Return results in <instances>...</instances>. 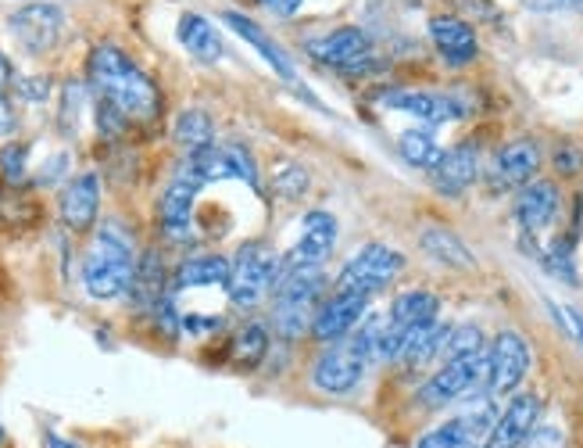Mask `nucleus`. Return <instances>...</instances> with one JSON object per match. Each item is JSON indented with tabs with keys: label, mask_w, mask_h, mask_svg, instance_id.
Segmentation results:
<instances>
[{
	"label": "nucleus",
	"mask_w": 583,
	"mask_h": 448,
	"mask_svg": "<svg viewBox=\"0 0 583 448\" xmlns=\"http://www.w3.org/2000/svg\"><path fill=\"white\" fill-rule=\"evenodd\" d=\"M86 76H90V86L97 90V97L118 108L126 118H140L144 123V118H155L162 108V94L155 80L126 51L115 48V43H97L90 51Z\"/></svg>",
	"instance_id": "f257e3e1"
},
{
	"label": "nucleus",
	"mask_w": 583,
	"mask_h": 448,
	"mask_svg": "<svg viewBox=\"0 0 583 448\" xmlns=\"http://www.w3.org/2000/svg\"><path fill=\"white\" fill-rule=\"evenodd\" d=\"M133 237L118 227V222H104L97 241L90 244L83 259V288L97 302H112V298L126 294L133 288Z\"/></svg>",
	"instance_id": "f03ea898"
},
{
	"label": "nucleus",
	"mask_w": 583,
	"mask_h": 448,
	"mask_svg": "<svg viewBox=\"0 0 583 448\" xmlns=\"http://www.w3.org/2000/svg\"><path fill=\"white\" fill-rule=\"evenodd\" d=\"M326 280L319 277V269H304V273H283L275 283V305H272V323L283 337H301L304 326L315 320V305L322 298Z\"/></svg>",
	"instance_id": "7ed1b4c3"
},
{
	"label": "nucleus",
	"mask_w": 583,
	"mask_h": 448,
	"mask_svg": "<svg viewBox=\"0 0 583 448\" xmlns=\"http://www.w3.org/2000/svg\"><path fill=\"white\" fill-rule=\"evenodd\" d=\"M275 283H280V259L262 244H243L240 256L233 259L226 291L237 309H254L266 302V294L275 291Z\"/></svg>",
	"instance_id": "20e7f679"
},
{
	"label": "nucleus",
	"mask_w": 583,
	"mask_h": 448,
	"mask_svg": "<svg viewBox=\"0 0 583 448\" xmlns=\"http://www.w3.org/2000/svg\"><path fill=\"white\" fill-rule=\"evenodd\" d=\"M405 269V256L397 248L387 244H365L355 259L341 269V280H336V291L344 294H365L373 298L376 291L391 288L397 273Z\"/></svg>",
	"instance_id": "39448f33"
},
{
	"label": "nucleus",
	"mask_w": 583,
	"mask_h": 448,
	"mask_svg": "<svg viewBox=\"0 0 583 448\" xmlns=\"http://www.w3.org/2000/svg\"><path fill=\"white\" fill-rule=\"evenodd\" d=\"M319 65L344 72V76H365V72L376 69V58H373V40L362 33L355 25H344V29H333L326 37H315L304 43Z\"/></svg>",
	"instance_id": "423d86ee"
},
{
	"label": "nucleus",
	"mask_w": 583,
	"mask_h": 448,
	"mask_svg": "<svg viewBox=\"0 0 583 448\" xmlns=\"http://www.w3.org/2000/svg\"><path fill=\"white\" fill-rule=\"evenodd\" d=\"M477 384H487V352L466 355V358H448V363L423 384L419 402L429 409L455 406V402H466L477 392Z\"/></svg>",
	"instance_id": "0eeeda50"
},
{
	"label": "nucleus",
	"mask_w": 583,
	"mask_h": 448,
	"mask_svg": "<svg viewBox=\"0 0 583 448\" xmlns=\"http://www.w3.org/2000/svg\"><path fill=\"white\" fill-rule=\"evenodd\" d=\"M494 424H498V409L490 406V398L483 392L477 402H469L455 420L423 435L419 448H487Z\"/></svg>",
	"instance_id": "6e6552de"
},
{
	"label": "nucleus",
	"mask_w": 583,
	"mask_h": 448,
	"mask_svg": "<svg viewBox=\"0 0 583 448\" xmlns=\"http://www.w3.org/2000/svg\"><path fill=\"white\" fill-rule=\"evenodd\" d=\"M530 373V345L523 334L501 331L487 352V395H516Z\"/></svg>",
	"instance_id": "1a4fd4ad"
},
{
	"label": "nucleus",
	"mask_w": 583,
	"mask_h": 448,
	"mask_svg": "<svg viewBox=\"0 0 583 448\" xmlns=\"http://www.w3.org/2000/svg\"><path fill=\"white\" fill-rule=\"evenodd\" d=\"M336 244V219L330 212H309L301 219V237L298 244L280 259V277L283 273H304V269H319L330 259V251Z\"/></svg>",
	"instance_id": "9d476101"
},
{
	"label": "nucleus",
	"mask_w": 583,
	"mask_h": 448,
	"mask_svg": "<svg viewBox=\"0 0 583 448\" xmlns=\"http://www.w3.org/2000/svg\"><path fill=\"white\" fill-rule=\"evenodd\" d=\"M365 363H369L365 352L351 337H344L315 363L312 381L319 392H326V395H351L365 377Z\"/></svg>",
	"instance_id": "9b49d317"
},
{
	"label": "nucleus",
	"mask_w": 583,
	"mask_h": 448,
	"mask_svg": "<svg viewBox=\"0 0 583 448\" xmlns=\"http://www.w3.org/2000/svg\"><path fill=\"white\" fill-rule=\"evenodd\" d=\"M369 312V298L365 294H344V291H333L330 302H322L315 320H312V334L326 345H336L355 334V326L362 323V316Z\"/></svg>",
	"instance_id": "f8f14e48"
},
{
	"label": "nucleus",
	"mask_w": 583,
	"mask_h": 448,
	"mask_svg": "<svg viewBox=\"0 0 583 448\" xmlns=\"http://www.w3.org/2000/svg\"><path fill=\"white\" fill-rule=\"evenodd\" d=\"M61 29H65V14L58 4H29L11 14V33L29 54L51 51L61 40Z\"/></svg>",
	"instance_id": "ddd939ff"
},
{
	"label": "nucleus",
	"mask_w": 583,
	"mask_h": 448,
	"mask_svg": "<svg viewBox=\"0 0 583 448\" xmlns=\"http://www.w3.org/2000/svg\"><path fill=\"white\" fill-rule=\"evenodd\" d=\"M541 409H544L541 398H537L533 392H516L509 398V406L498 413V424H494V430H490L487 448H519L537 430Z\"/></svg>",
	"instance_id": "4468645a"
},
{
	"label": "nucleus",
	"mask_w": 583,
	"mask_h": 448,
	"mask_svg": "<svg viewBox=\"0 0 583 448\" xmlns=\"http://www.w3.org/2000/svg\"><path fill=\"white\" fill-rule=\"evenodd\" d=\"M537 169H541V147H537V140H512L490 162V179H494L498 190L504 187L523 190L527 184H533Z\"/></svg>",
	"instance_id": "2eb2a0df"
},
{
	"label": "nucleus",
	"mask_w": 583,
	"mask_h": 448,
	"mask_svg": "<svg viewBox=\"0 0 583 448\" xmlns=\"http://www.w3.org/2000/svg\"><path fill=\"white\" fill-rule=\"evenodd\" d=\"M477 176H480V147L458 144L451 152H444L437 169L429 173V184H434V190L444 194V198H458V194H466L477 184Z\"/></svg>",
	"instance_id": "dca6fc26"
},
{
	"label": "nucleus",
	"mask_w": 583,
	"mask_h": 448,
	"mask_svg": "<svg viewBox=\"0 0 583 448\" xmlns=\"http://www.w3.org/2000/svg\"><path fill=\"white\" fill-rule=\"evenodd\" d=\"M379 101H383V108L408 112V115H416L419 123H426V126L455 123V118L466 115V108L458 101L440 97V94H423V90H387Z\"/></svg>",
	"instance_id": "f3484780"
},
{
	"label": "nucleus",
	"mask_w": 583,
	"mask_h": 448,
	"mask_svg": "<svg viewBox=\"0 0 583 448\" xmlns=\"http://www.w3.org/2000/svg\"><path fill=\"white\" fill-rule=\"evenodd\" d=\"M197 190L201 184L190 176V173H176L173 184L165 187L162 194V205H158V216H162V230L173 237V241H183L194 227V201H197Z\"/></svg>",
	"instance_id": "a211bd4d"
},
{
	"label": "nucleus",
	"mask_w": 583,
	"mask_h": 448,
	"mask_svg": "<svg viewBox=\"0 0 583 448\" xmlns=\"http://www.w3.org/2000/svg\"><path fill=\"white\" fill-rule=\"evenodd\" d=\"M559 216V187L551 179H533L516 194V222L527 237L548 230Z\"/></svg>",
	"instance_id": "6ab92c4d"
},
{
	"label": "nucleus",
	"mask_w": 583,
	"mask_h": 448,
	"mask_svg": "<svg viewBox=\"0 0 583 448\" xmlns=\"http://www.w3.org/2000/svg\"><path fill=\"white\" fill-rule=\"evenodd\" d=\"M97 212H101V179H97V173L75 176L72 184L61 190V222L75 233H83L97 222Z\"/></svg>",
	"instance_id": "aec40b11"
},
{
	"label": "nucleus",
	"mask_w": 583,
	"mask_h": 448,
	"mask_svg": "<svg viewBox=\"0 0 583 448\" xmlns=\"http://www.w3.org/2000/svg\"><path fill=\"white\" fill-rule=\"evenodd\" d=\"M429 40H434L437 54L448 65H469L472 58L480 54V43H477V33H472V25L455 19V14H437V19H429Z\"/></svg>",
	"instance_id": "412c9836"
},
{
	"label": "nucleus",
	"mask_w": 583,
	"mask_h": 448,
	"mask_svg": "<svg viewBox=\"0 0 583 448\" xmlns=\"http://www.w3.org/2000/svg\"><path fill=\"white\" fill-rule=\"evenodd\" d=\"M222 22H226L229 29H233L237 37H243V40H248L251 48H254L258 54H262L266 62H269L275 72H280L283 80H294V65H290V58H287L280 48H275V43H272V37L266 33L262 25H254V22L248 19V14H240V11H226V14H222Z\"/></svg>",
	"instance_id": "4be33fe9"
},
{
	"label": "nucleus",
	"mask_w": 583,
	"mask_h": 448,
	"mask_svg": "<svg viewBox=\"0 0 583 448\" xmlns=\"http://www.w3.org/2000/svg\"><path fill=\"white\" fill-rule=\"evenodd\" d=\"M176 37L194 58H201V62H208V65L222 58V37L215 33V25L205 19V14H197V11L183 14L179 25H176Z\"/></svg>",
	"instance_id": "5701e85b"
},
{
	"label": "nucleus",
	"mask_w": 583,
	"mask_h": 448,
	"mask_svg": "<svg viewBox=\"0 0 583 448\" xmlns=\"http://www.w3.org/2000/svg\"><path fill=\"white\" fill-rule=\"evenodd\" d=\"M229 273H233V262L222 256H197L190 262H183L176 269V288L190 291V288H226Z\"/></svg>",
	"instance_id": "b1692460"
},
{
	"label": "nucleus",
	"mask_w": 583,
	"mask_h": 448,
	"mask_svg": "<svg viewBox=\"0 0 583 448\" xmlns=\"http://www.w3.org/2000/svg\"><path fill=\"white\" fill-rule=\"evenodd\" d=\"M419 241L426 248V256H434L444 265H455V269H472V265H477V259H472V251L466 248L462 237L451 233V230H444V227L423 230Z\"/></svg>",
	"instance_id": "393cba45"
},
{
	"label": "nucleus",
	"mask_w": 583,
	"mask_h": 448,
	"mask_svg": "<svg viewBox=\"0 0 583 448\" xmlns=\"http://www.w3.org/2000/svg\"><path fill=\"white\" fill-rule=\"evenodd\" d=\"M448 326H444L440 320H434V323H423L419 331H412L408 337H405V348H402V363H408V366H423V363H429V358H437L440 355V348H444V341H448Z\"/></svg>",
	"instance_id": "a878e982"
},
{
	"label": "nucleus",
	"mask_w": 583,
	"mask_h": 448,
	"mask_svg": "<svg viewBox=\"0 0 583 448\" xmlns=\"http://www.w3.org/2000/svg\"><path fill=\"white\" fill-rule=\"evenodd\" d=\"M397 152L408 162V166L434 173L437 162L444 158V147L437 144V137L429 129H405L402 137H397Z\"/></svg>",
	"instance_id": "bb28decb"
},
{
	"label": "nucleus",
	"mask_w": 583,
	"mask_h": 448,
	"mask_svg": "<svg viewBox=\"0 0 583 448\" xmlns=\"http://www.w3.org/2000/svg\"><path fill=\"white\" fill-rule=\"evenodd\" d=\"M173 133H176V144L187 147L190 155L205 152V147H215V123H211V115L201 112V108L183 112L176 118V129Z\"/></svg>",
	"instance_id": "cd10ccee"
},
{
	"label": "nucleus",
	"mask_w": 583,
	"mask_h": 448,
	"mask_svg": "<svg viewBox=\"0 0 583 448\" xmlns=\"http://www.w3.org/2000/svg\"><path fill=\"white\" fill-rule=\"evenodd\" d=\"M162 283H165L162 280V259L155 256V251H147V256L140 259V265H136L133 288H129L136 309H150V305L158 309V302H162Z\"/></svg>",
	"instance_id": "c85d7f7f"
},
{
	"label": "nucleus",
	"mask_w": 583,
	"mask_h": 448,
	"mask_svg": "<svg viewBox=\"0 0 583 448\" xmlns=\"http://www.w3.org/2000/svg\"><path fill=\"white\" fill-rule=\"evenodd\" d=\"M269 352V334L262 323H248L240 326L237 337H233V363L240 366H258Z\"/></svg>",
	"instance_id": "c756f323"
},
{
	"label": "nucleus",
	"mask_w": 583,
	"mask_h": 448,
	"mask_svg": "<svg viewBox=\"0 0 583 448\" xmlns=\"http://www.w3.org/2000/svg\"><path fill=\"white\" fill-rule=\"evenodd\" d=\"M477 352H487L483 348V331L480 326H458V331L448 334L440 348V358L448 363V358H466V355H477Z\"/></svg>",
	"instance_id": "7c9ffc66"
},
{
	"label": "nucleus",
	"mask_w": 583,
	"mask_h": 448,
	"mask_svg": "<svg viewBox=\"0 0 583 448\" xmlns=\"http://www.w3.org/2000/svg\"><path fill=\"white\" fill-rule=\"evenodd\" d=\"M309 173H304L298 162H287V166H280L275 169V176H272V190L280 194V198H287V201H298V198H304L309 194Z\"/></svg>",
	"instance_id": "2f4dec72"
},
{
	"label": "nucleus",
	"mask_w": 583,
	"mask_h": 448,
	"mask_svg": "<svg viewBox=\"0 0 583 448\" xmlns=\"http://www.w3.org/2000/svg\"><path fill=\"white\" fill-rule=\"evenodd\" d=\"M544 265H548L551 273H555L559 280H565V283H576V262H573V248H570V237H559V241L548 248Z\"/></svg>",
	"instance_id": "473e14b6"
},
{
	"label": "nucleus",
	"mask_w": 583,
	"mask_h": 448,
	"mask_svg": "<svg viewBox=\"0 0 583 448\" xmlns=\"http://www.w3.org/2000/svg\"><path fill=\"white\" fill-rule=\"evenodd\" d=\"M555 169L562 173V176H576V173H583V147L580 144H559L555 147Z\"/></svg>",
	"instance_id": "72a5a7b5"
},
{
	"label": "nucleus",
	"mask_w": 583,
	"mask_h": 448,
	"mask_svg": "<svg viewBox=\"0 0 583 448\" xmlns=\"http://www.w3.org/2000/svg\"><path fill=\"white\" fill-rule=\"evenodd\" d=\"M0 169L11 179V184H19L25 176V147L22 144H8L4 152H0Z\"/></svg>",
	"instance_id": "f704fd0d"
},
{
	"label": "nucleus",
	"mask_w": 583,
	"mask_h": 448,
	"mask_svg": "<svg viewBox=\"0 0 583 448\" xmlns=\"http://www.w3.org/2000/svg\"><path fill=\"white\" fill-rule=\"evenodd\" d=\"M80 104H83V83H69V86H65V108H61V126H65L69 133H75Z\"/></svg>",
	"instance_id": "c9c22d12"
},
{
	"label": "nucleus",
	"mask_w": 583,
	"mask_h": 448,
	"mask_svg": "<svg viewBox=\"0 0 583 448\" xmlns=\"http://www.w3.org/2000/svg\"><path fill=\"white\" fill-rule=\"evenodd\" d=\"M519 448H565V438H562V430H555V427H537Z\"/></svg>",
	"instance_id": "e433bc0d"
},
{
	"label": "nucleus",
	"mask_w": 583,
	"mask_h": 448,
	"mask_svg": "<svg viewBox=\"0 0 583 448\" xmlns=\"http://www.w3.org/2000/svg\"><path fill=\"white\" fill-rule=\"evenodd\" d=\"M14 86H19V94L25 101H43V97L51 94V80H19Z\"/></svg>",
	"instance_id": "4c0bfd02"
},
{
	"label": "nucleus",
	"mask_w": 583,
	"mask_h": 448,
	"mask_svg": "<svg viewBox=\"0 0 583 448\" xmlns=\"http://www.w3.org/2000/svg\"><path fill=\"white\" fill-rule=\"evenodd\" d=\"M262 4L275 14V19H290V14H298L304 0H262Z\"/></svg>",
	"instance_id": "58836bf2"
},
{
	"label": "nucleus",
	"mask_w": 583,
	"mask_h": 448,
	"mask_svg": "<svg viewBox=\"0 0 583 448\" xmlns=\"http://www.w3.org/2000/svg\"><path fill=\"white\" fill-rule=\"evenodd\" d=\"M14 126V112H11V104H8V94H0V137L4 133H11Z\"/></svg>",
	"instance_id": "ea45409f"
},
{
	"label": "nucleus",
	"mask_w": 583,
	"mask_h": 448,
	"mask_svg": "<svg viewBox=\"0 0 583 448\" xmlns=\"http://www.w3.org/2000/svg\"><path fill=\"white\" fill-rule=\"evenodd\" d=\"M562 316H565V323H570V331H573V337L580 341V345H583V316H580V312L576 309H565L562 312Z\"/></svg>",
	"instance_id": "a19ab883"
},
{
	"label": "nucleus",
	"mask_w": 583,
	"mask_h": 448,
	"mask_svg": "<svg viewBox=\"0 0 583 448\" xmlns=\"http://www.w3.org/2000/svg\"><path fill=\"white\" fill-rule=\"evenodd\" d=\"M8 86H11V62L0 54V94H8Z\"/></svg>",
	"instance_id": "79ce46f5"
},
{
	"label": "nucleus",
	"mask_w": 583,
	"mask_h": 448,
	"mask_svg": "<svg viewBox=\"0 0 583 448\" xmlns=\"http://www.w3.org/2000/svg\"><path fill=\"white\" fill-rule=\"evenodd\" d=\"M48 445H51V448H75L72 441H65V438H58V435H51V438H48Z\"/></svg>",
	"instance_id": "37998d69"
},
{
	"label": "nucleus",
	"mask_w": 583,
	"mask_h": 448,
	"mask_svg": "<svg viewBox=\"0 0 583 448\" xmlns=\"http://www.w3.org/2000/svg\"><path fill=\"white\" fill-rule=\"evenodd\" d=\"M0 441H4V430H0Z\"/></svg>",
	"instance_id": "c03bdc74"
}]
</instances>
